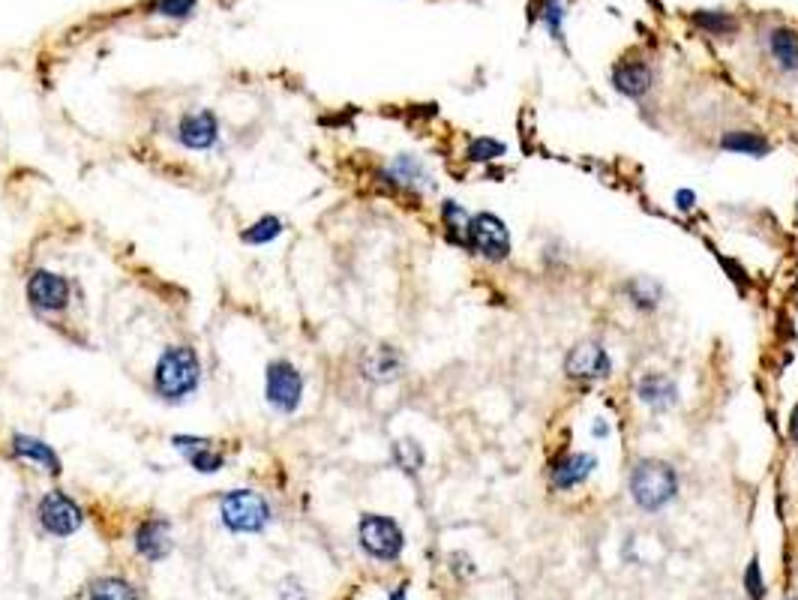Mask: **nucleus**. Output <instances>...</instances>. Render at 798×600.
Instances as JSON below:
<instances>
[{
    "mask_svg": "<svg viewBox=\"0 0 798 600\" xmlns=\"http://www.w3.org/2000/svg\"><path fill=\"white\" fill-rule=\"evenodd\" d=\"M393 462H396V468H402V471H408V474H417L420 468H423V450H420V444L417 441H411V438H402V441H393Z\"/></svg>",
    "mask_w": 798,
    "mask_h": 600,
    "instance_id": "22",
    "label": "nucleus"
},
{
    "mask_svg": "<svg viewBox=\"0 0 798 600\" xmlns=\"http://www.w3.org/2000/svg\"><path fill=\"white\" fill-rule=\"evenodd\" d=\"M405 588H408V585H399V588L390 594V600H405Z\"/></svg>",
    "mask_w": 798,
    "mask_h": 600,
    "instance_id": "34",
    "label": "nucleus"
},
{
    "mask_svg": "<svg viewBox=\"0 0 798 600\" xmlns=\"http://www.w3.org/2000/svg\"><path fill=\"white\" fill-rule=\"evenodd\" d=\"M504 150H507V147H504L498 138H486V135H480V138H471L465 156H468L471 162H492V159L504 156Z\"/></svg>",
    "mask_w": 798,
    "mask_h": 600,
    "instance_id": "25",
    "label": "nucleus"
},
{
    "mask_svg": "<svg viewBox=\"0 0 798 600\" xmlns=\"http://www.w3.org/2000/svg\"><path fill=\"white\" fill-rule=\"evenodd\" d=\"M441 222H444L450 231H462V234H465L468 213H465L462 204H456V201H444V204H441Z\"/></svg>",
    "mask_w": 798,
    "mask_h": 600,
    "instance_id": "28",
    "label": "nucleus"
},
{
    "mask_svg": "<svg viewBox=\"0 0 798 600\" xmlns=\"http://www.w3.org/2000/svg\"><path fill=\"white\" fill-rule=\"evenodd\" d=\"M282 234V219L279 216H261L255 219L246 231H243V240L252 243V246H261V243H270Z\"/></svg>",
    "mask_w": 798,
    "mask_h": 600,
    "instance_id": "24",
    "label": "nucleus"
},
{
    "mask_svg": "<svg viewBox=\"0 0 798 600\" xmlns=\"http://www.w3.org/2000/svg\"><path fill=\"white\" fill-rule=\"evenodd\" d=\"M765 51L780 72H798V30L777 24L765 33Z\"/></svg>",
    "mask_w": 798,
    "mask_h": 600,
    "instance_id": "17",
    "label": "nucleus"
},
{
    "mask_svg": "<svg viewBox=\"0 0 798 600\" xmlns=\"http://www.w3.org/2000/svg\"><path fill=\"white\" fill-rule=\"evenodd\" d=\"M219 138V117L210 108L183 114L177 123V141L189 150H207Z\"/></svg>",
    "mask_w": 798,
    "mask_h": 600,
    "instance_id": "10",
    "label": "nucleus"
},
{
    "mask_svg": "<svg viewBox=\"0 0 798 600\" xmlns=\"http://www.w3.org/2000/svg\"><path fill=\"white\" fill-rule=\"evenodd\" d=\"M219 516L228 531L237 534H258L270 522V504L255 489H234L225 492L219 501Z\"/></svg>",
    "mask_w": 798,
    "mask_h": 600,
    "instance_id": "3",
    "label": "nucleus"
},
{
    "mask_svg": "<svg viewBox=\"0 0 798 600\" xmlns=\"http://www.w3.org/2000/svg\"><path fill=\"white\" fill-rule=\"evenodd\" d=\"M36 516H39V525L54 534V537H69L81 528L84 522V513L81 507L75 504V498H69L66 492L60 489H51L39 498L36 504Z\"/></svg>",
    "mask_w": 798,
    "mask_h": 600,
    "instance_id": "7",
    "label": "nucleus"
},
{
    "mask_svg": "<svg viewBox=\"0 0 798 600\" xmlns=\"http://www.w3.org/2000/svg\"><path fill=\"white\" fill-rule=\"evenodd\" d=\"M384 180H387L390 186H399V189H408V192H423V189L432 186V174H429L426 165H423L417 156H411V153H399V156L390 162V168L384 171Z\"/></svg>",
    "mask_w": 798,
    "mask_h": 600,
    "instance_id": "15",
    "label": "nucleus"
},
{
    "mask_svg": "<svg viewBox=\"0 0 798 600\" xmlns=\"http://www.w3.org/2000/svg\"><path fill=\"white\" fill-rule=\"evenodd\" d=\"M597 468V456L582 450V453H564L552 462L549 468V480L558 492H567V489H576L582 486Z\"/></svg>",
    "mask_w": 798,
    "mask_h": 600,
    "instance_id": "11",
    "label": "nucleus"
},
{
    "mask_svg": "<svg viewBox=\"0 0 798 600\" xmlns=\"http://www.w3.org/2000/svg\"><path fill=\"white\" fill-rule=\"evenodd\" d=\"M540 21L546 24V30L561 39V24H564V9H561V0H543L540 3Z\"/></svg>",
    "mask_w": 798,
    "mask_h": 600,
    "instance_id": "27",
    "label": "nucleus"
},
{
    "mask_svg": "<svg viewBox=\"0 0 798 600\" xmlns=\"http://www.w3.org/2000/svg\"><path fill=\"white\" fill-rule=\"evenodd\" d=\"M183 456L198 474H216L225 465V456L213 447V441H207V444H201V447H195V450H189Z\"/></svg>",
    "mask_w": 798,
    "mask_h": 600,
    "instance_id": "23",
    "label": "nucleus"
},
{
    "mask_svg": "<svg viewBox=\"0 0 798 600\" xmlns=\"http://www.w3.org/2000/svg\"><path fill=\"white\" fill-rule=\"evenodd\" d=\"M135 549L147 558V561H162L171 552V525L159 516L144 519L135 528Z\"/></svg>",
    "mask_w": 798,
    "mask_h": 600,
    "instance_id": "16",
    "label": "nucleus"
},
{
    "mask_svg": "<svg viewBox=\"0 0 798 600\" xmlns=\"http://www.w3.org/2000/svg\"><path fill=\"white\" fill-rule=\"evenodd\" d=\"M357 537H360L363 552L378 561H396L405 546L402 528L396 525V519L384 513H363L357 525Z\"/></svg>",
    "mask_w": 798,
    "mask_h": 600,
    "instance_id": "5",
    "label": "nucleus"
},
{
    "mask_svg": "<svg viewBox=\"0 0 798 600\" xmlns=\"http://www.w3.org/2000/svg\"><path fill=\"white\" fill-rule=\"evenodd\" d=\"M264 396L270 402L273 411L279 414H291L297 411L300 399H303V375L294 363L288 360H270L264 369Z\"/></svg>",
    "mask_w": 798,
    "mask_h": 600,
    "instance_id": "6",
    "label": "nucleus"
},
{
    "mask_svg": "<svg viewBox=\"0 0 798 600\" xmlns=\"http://www.w3.org/2000/svg\"><path fill=\"white\" fill-rule=\"evenodd\" d=\"M720 147L729 153H741V156H768L771 153V141L762 132H750V129H729L720 135Z\"/></svg>",
    "mask_w": 798,
    "mask_h": 600,
    "instance_id": "18",
    "label": "nucleus"
},
{
    "mask_svg": "<svg viewBox=\"0 0 798 600\" xmlns=\"http://www.w3.org/2000/svg\"><path fill=\"white\" fill-rule=\"evenodd\" d=\"M672 201H675V210L690 213V210L696 207V192H693V189H678V192L672 195Z\"/></svg>",
    "mask_w": 798,
    "mask_h": 600,
    "instance_id": "31",
    "label": "nucleus"
},
{
    "mask_svg": "<svg viewBox=\"0 0 798 600\" xmlns=\"http://www.w3.org/2000/svg\"><path fill=\"white\" fill-rule=\"evenodd\" d=\"M654 84V72L645 60H621L612 66V87L630 99H642Z\"/></svg>",
    "mask_w": 798,
    "mask_h": 600,
    "instance_id": "14",
    "label": "nucleus"
},
{
    "mask_svg": "<svg viewBox=\"0 0 798 600\" xmlns=\"http://www.w3.org/2000/svg\"><path fill=\"white\" fill-rule=\"evenodd\" d=\"M609 432H612V426H609L603 417H597V420H594V426H591V435H594V438H606Z\"/></svg>",
    "mask_w": 798,
    "mask_h": 600,
    "instance_id": "32",
    "label": "nucleus"
},
{
    "mask_svg": "<svg viewBox=\"0 0 798 600\" xmlns=\"http://www.w3.org/2000/svg\"><path fill=\"white\" fill-rule=\"evenodd\" d=\"M201 381V360L189 345H168L153 369V387L162 399H183Z\"/></svg>",
    "mask_w": 798,
    "mask_h": 600,
    "instance_id": "2",
    "label": "nucleus"
},
{
    "mask_svg": "<svg viewBox=\"0 0 798 600\" xmlns=\"http://www.w3.org/2000/svg\"><path fill=\"white\" fill-rule=\"evenodd\" d=\"M789 438H792V444L798 447V405H795L792 414H789Z\"/></svg>",
    "mask_w": 798,
    "mask_h": 600,
    "instance_id": "33",
    "label": "nucleus"
},
{
    "mask_svg": "<svg viewBox=\"0 0 798 600\" xmlns=\"http://www.w3.org/2000/svg\"><path fill=\"white\" fill-rule=\"evenodd\" d=\"M624 294H627V300H630L636 309H642V312H654V309L660 306V294H663V288H660L654 279H648V276H636V279H630V282L624 285Z\"/></svg>",
    "mask_w": 798,
    "mask_h": 600,
    "instance_id": "20",
    "label": "nucleus"
},
{
    "mask_svg": "<svg viewBox=\"0 0 798 600\" xmlns=\"http://www.w3.org/2000/svg\"><path fill=\"white\" fill-rule=\"evenodd\" d=\"M627 489H630V498L636 501V507H642L648 513H657V510H663L666 504L675 501L678 474H675V468L666 459H639L630 468Z\"/></svg>",
    "mask_w": 798,
    "mask_h": 600,
    "instance_id": "1",
    "label": "nucleus"
},
{
    "mask_svg": "<svg viewBox=\"0 0 798 600\" xmlns=\"http://www.w3.org/2000/svg\"><path fill=\"white\" fill-rule=\"evenodd\" d=\"M693 21H696L702 30L714 33V36H726V33H732V30H735V18H732V15H726V12H696V15H693Z\"/></svg>",
    "mask_w": 798,
    "mask_h": 600,
    "instance_id": "26",
    "label": "nucleus"
},
{
    "mask_svg": "<svg viewBox=\"0 0 798 600\" xmlns=\"http://www.w3.org/2000/svg\"><path fill=\"white\" fill-rule=\"evenodd\" d=\"M90 600H138V591L126 579L105 576V579H96L90 585Z\"/></svg>",
    "mask_w": 798,
    "mask_h": 600,
    "instance_id": "21",
    "label": "nucleus"
},
{
    "mask_svg": "<svg viewBox=\"0 0 798 600\" xmlns=\"http://www.w3.org/2000/svg\"><path fill=\"white\" fill-rule=\"evenodd\" d=\"M192 9H195V0H159V3H153V12L168 15V18H186V15H192Z\"/></svg>",
    "mask_w": 798,
    "mask_h": 600,
    "instance_id": "29",
    "label": "nucleus"
},
{
    "mask_svg": "<svg viewBox=\"0 0 798 600\" xmlns=\"http://www.w3.org/2000/svg\"><path fill=\"white\" fill-rule=\"evenodd\" d=\"M744 585H747V594L753 597V600H762V594H765V582H762V570H759V561L753 558L750 564H747V570H744Z\"/></svg>",
    "mask_w": 798,
    "mask_h": 600,
    "instance_id": "30",
    "label": "nucleus"
},
{
    "mask_svg": "<svg viewBox=\"0 0 798 600\" xmlns=\"http://www.w3.org/2000/svg\"><path fill=\"white\" fill-rule=\"evenodd\" d=\"M792 600H798V597H792Z\"/></svg>",
    "mask_w": 798,
    "mask_h": 600,
    "instance_id": "35",
    "label": "nucleus"
},
{
    "mask_svg": "<svg viewBox=\"0 0 798 600\" xmlns=\"http://www.w3.org/2000/svg\"><path fill=\"white\" fill-rule=\"evenodd\" d=\"M564 372L573 381H603L612 375V357L597 339H582L567 351Z\"/></svg>",
    "mask_w": 798,
    "mask_h": 600,
    "instance_id": "8",
    "label": "nucleus"
},
{
    "mask_svg": "<svg viewBox=\"0 0 798 600\" xmlns=\"http://www.w3.org/2000/svg\"><path fill=\"white\" fill-rule=\"evenodd\" d=\"M636 396L651 411H669L678 405V384L663 372H645L636 381Z\"/></svg>",
    "mask_w": 798,
    "mask_h": 600,
    "instance_id": "13",
    "label": "nucleus"
},
{
    "mask_svg": "<svg viewBox=\"0 0 798 600\" xmlns=\"http://www.w3.org/2000/svg\"><path fill=\"white\" fill-rule=\"evenodd\" d=\"M27 300L36 309L60 312L69 303V282L54 270H33L27 279Z\"/></svg>",
    "mask_w": 798,
    "mask_h": 600,
    "instance_id": "9",
    "label": "nucleus"
},
{
    "mask_svg": "<svg viewBox=\"0 0 798 600\" xmlns=\"http://www.w3.org/2000/svg\"><path fill=\"white\" fill-rule=\"evenodd\" d=\"M12 453L33 459L36 465H42L48 474H60V456L51 450V444H45L42 438L33 435H12Z\"/></svg>",
    "mask_w": 798,
    "mask_h": 600,
    "instance_id": "19",
    "label": "nucleus"
},
{
    "mask_svg": "<svg viewBox=\"0 0 798 600\" xmlns=\"http://www.w3.org/2000/svg\"><path fill=\"white\" fill-rule=\"evenodd\" d=\"M465 243L471 252H477L480 258L486 261H504L513 249L510 243V231L504 225L501 216L495 213H474L468 216V225H465Z\"/></svg>",
    "mask_w": 798,
    "mask_h": 600,
    "instance_id": "4",
    "label": "nucleus"
},
{
    "mask_svg": "<svg viewBox=\"0 0 798 600\" xmlns=\"http://www.w3.org/2000/svg\"><path fill=\"white\" fill-rule=\"evenodd\" d=\"M405 372V357L393 345H375L363 354L360 360V375L372 384H387L396 381Z\"/></svg>",
    "mask_w": 798,
    "mask_h": 600,
    "instance_id": "12",
    "label": "nucleus"
}]
</instances>
